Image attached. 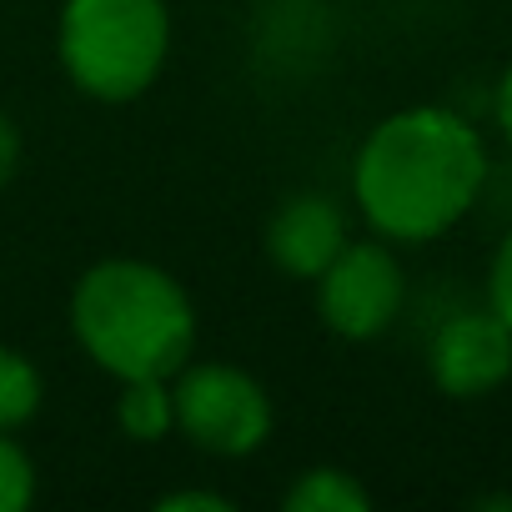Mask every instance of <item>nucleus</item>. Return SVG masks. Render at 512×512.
<instances>
[{"instance_id":"nucleus-1","label":"nucleus","mask_w":512,"mask_h":512,"mask_svg":"<svg viewBox=\"0 0 512 512\" xmlns=\"http://www.w3.org/2000/svg\"><path fill=\"white\" fill-rule=\"evenodd\" d=\"M482 181L487 146L477 126L447 106L387 116L352 166L357 206L387 241H432L452 231L482 196Z\"/></svg>"},{"instance_id":"nucleus-2","label":"nucleus","mask_w":512,"mask_h":512,"mask_svg":"<svg viewBox=\"0 0 512 512\" xmlns=\"http://www.w3.org/2000/svg\"><path fill=\"white\" fill-rule=\"evenodd\" d=\"M71 332L116 382L171 377L196 347V307L171 272L136 256H111L76 282Z\"/></svg>"},{"instance_id":"nucleus-3","label":"nucleus","mask_w":512,"mask_h":512,"mask_svg":"<svg viewBox=\"0 0 512 512\" xmlns=\"http://www.w3.org/2000/svg\"><path fill=\"white\" fill-rule=\"evenodd\" d=\"M166 0H66L61 6V71L96 101H136L166 61Z\"/></svg>"},{"instance_id":"nucleus-4","label":"nucleus","mask_w":512,"mask_h":512,"mask_svg":"<svg viewBox=\"0 0 512 512\" xmlns=\"http://www.w3.org/2000/svg\"><path fill=\"white\" fill-rule=\"evenodd\" d=\"M171 407H176V432H186L201 452L216 457H246L272 432V397L251 372L226 362L181 367Z\"/></svg>"},{"instance_id":"nucleus-5","label":"nucleus","mask_w":512,"mask_h":512,"mask_svg":"<svg viewBox=\"0 0 512 512\" xmlns=\"http://www.w3.org/2000/svg\"><path fill=\"white\" fill-rule=\"evenodd\" d=\"M322 322L347 342L382 337L402 312V267L382 241H347L317 277Z\"/></svg>"},{"instance_id":"nucleus-6","label":"nucleus","mask_w":512,"mask_h":512,"mask_svg":"<svg viewBox=\"0 0 512 512\" xmlns=\"http://www.w3.org/2000/svg\"><path fill=\"white\" fill-rule=\"evenodd\" d=\"M427 367L447 397H487L512 377V327L492 307L457 312L437 327Z\"/></svg>"},{"instance_id":"nucleus-7","label":"nucleus","mask_w":512,"mask_h":512,"mask_svg":"<svg viewBox=\"0 0 512 512\" xmlns=\"http://www.w3.org/2000/svg\"><path fill=\"white\" fill-rule=\"evenodd\" d=\"M342 246H347V216L327 196H292L267 221V256L277 262V272L297 282H317Z\"/></svg>"},{"instance_id":"nucleus-8","label":"nucleus","mask_w":512,"mask_h":512,"mask_svg":"<svg viewBox=\"0 0 512 512\" xmlns=\"http://www.w3.org/2000/svg\"><path fill=\"white\" fill-rule=\"evenodd\" d=\"M116 422H121V432L131 442H161L176 427V407H171L166 377H131V382H121Z\"/></svg>"},{"instance_id":"nucleus-9","label":"nucleus","mask_w":512,"mask_h":512,"mask_svg":"<svg viewBox=\"0 0 512 512\" xmlns=\"http://www.w3.org/2000/svg\"><path fill=\"white\" fill-rule=\"evenodd\" d=\"M287 512H367L372 492L342 467H312L287 487Z\"/></svg>"},{"instance_id":"nucleus-10","label":"nucleus","mask_w":512,"mask_h":512,"mask_svg":"<svg viewBox=\"0 0 512 512\" xmlns=\"http://www.w3.org/2000/svg\"><path fill=\"white\" fill-rule=\"evenodd\" d=\"M41 412V372L16 347H0V432H16Z\"/></svg>"},{"instance_id":"nucleus-11","label":"nucleus","mask_w":512,"mask_h":512,"mask_svg":"<svg viewBox=\"0 0 512 512\" xmlns=\"http://www.w3.org/2000/svg\"><path fill=\"white\" fill-rule=\"evenodd\" d=\"M36 497V467L21 452V442H11V432H0V512H21Z\"/></svg>"},{"instance_id":"nucleus-12","label":"nucleus","mask_w":512,"mask_h":512,"mask_svg":"<svg viewBox=\"0 0 512 512\" xmlns=\"http://www.w3.org/2000/svg\"><path fill=\"white\" fill-rule=\"evenodd\" d=\"M487 297H492V312L512 327V231L502 236L497 256H492V277H487Z\"/></svg>"},{"instance_id":"nucleus-13","label":"nucleus","mask_w":512,"mask_h":512,"mask_svg":"<svg viewBox=\"0 0 512 512\" xmlns=\"http://www.w3.org/2000/svg\"><path fill=\"white\" fill-rule=\"evenodd\" d=\"M156 507H161V512H231V502L216 497V492H171V497H161Z\"/></svg>"},{"instance_id":"nucleus-14","label":"nucleus","mask_w":512,"mask_h":512,"mask_svg":"<svg viewBox=\"0 0 512 512\" xmlns=\"http://www.w3.org/2000/svg\"><path fill=\"white\" fill-rule=\"evenodd\" d=\"M16 166H21V131H16V121L0 111V191H6V181L16 176Z\"/></svg>"},{"instance_id":"nucleus-15","label":"nucleus","mask_w":512,"mask_h":512,"mask_svg":"<svg viewBox=\"0 0 512 512\" xmlns=\"http://www.w3.org/2000/svg\"><path fill=\"white\" fill-rule=\"evenodd\" d=\"M497 126H502V136H507V146H512V61H507L502 86H497Z\"/></svg>"}]
</instances>
